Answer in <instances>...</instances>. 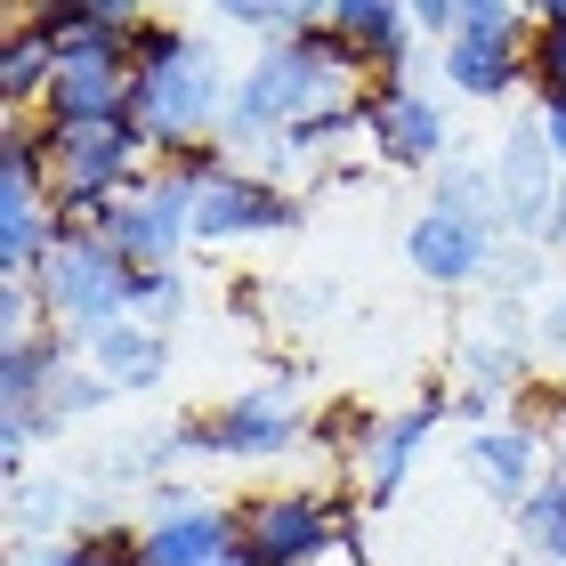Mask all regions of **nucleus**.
<instances>
[{"label": "nucleus", "mask_w": 566, "mask_h": 566, "mask_svg": "<svg viewBox=\"0 0 566 566\" xmlns=\"http://www.w3.org/2000/svg\"><path fill=\"white\" fill-rule=\"evenodd\" d=\"M49 130V122H41ZM138 178H154V146L138 138V122H73L49 130V202L65 227H90L114 195H130Z\"/></svg>", "instance_id": "f257e3e1"}, {"label": "nucleus", "mask_w": 566, "mask_h": 566, "mask_svg": "<svg viewBox=\"0 0 566 566\" xmlns=\"http://www.w3.org/2000/svg\"><path fill=\"white\" fill-rule=\"evenodd\" d=\"M33 292H41L49 332L90 340V332H106V324H122L138 307V268L122 260L114 243H97L90 227H65L57 251H49L41 275H33Z\"/></svg>", "instance_id": "f03ea898"}, {"label": "nucleus", "mask_w": 566, "mask_h": 566, "mask_svg": "<svg viewBox=\"0 0 566 566\" xmlns=\"http://www.w3.org/2000/svg\"><path fill=\"white\" fill-rule=\"evenodd\" d=\"M227 97H235V82H227L219 49L202 41V33H195V49H187L178 65L130 73V122H138V138L154 146V163L178 154V146H195V138H219Z\"/></svg>", "instance_id": "7ed1b4c3"}, {"label": "nucleus", "mask_w": 566, "mask_h": 566, "mask_svg": "<svg viewBox=\"0 0 566 566\" xmlns=\"http://www.w3.org/2000/svg\"><path fill=\"white\" fill-rule=\"evenodd\" d=\"M348 526H356V510L332 494H307V485H275V494H251L235 510V543L260 566H316Z\"/></svg>", "instance_id": "20e7f679"}, {"label": "nucleus", "mask_w": 566, "mask_h": 566, "mask_svg": "<svg viewBox=\"0 0 566 566\" xmlns=\"http://www.w3.org/2000/svg\"><path fill=\"white\" fill-rule=\"evenodd\" d=\"M90 235L97 243H114L130 268H178L187 260V243H195V195L178 187V178H138L130 195H114L106 211L90 219Z\"/></svg>", "instance_id": "39448f33"}, {"label": "nucleus", "mask_w": 566, "mask_h": 566, "mask_svg": "<svg viewBox=\"0 0 566 566\" xmlns=\"http://www.w3.org/2000/svg\"><path fill=\"white\" fill-rule=\"evenodd\" d=\"M178 437H187L195 453H211V461H275V453L300 446V397L283 389V380H251V389L219 397V413L187 421Z\"/></svg>", "instance_id": "423d86ee"}, {"label": "nucleus", "mask_w": 566, "mask_h": 566, "mask_svg": "<svg viewBox=\"0 0 566 566\" xmlns=\"http://www.w3.org/2000/svg\"><path fill=\"white\" fill-rule=\"evenodd\" d=\"M365 138L389 170H446L453 163V122L421 82H373L365 90Z\"/></svg>", "instance_id": "0eeeda50"}, {"label": "nucleus", "mask_w": 566, "mask_h": 566, "mask_svg": "<svg viewBox=\"0 0 566 566\" xmlns=\"http://www.w3.org/2000/svg\"><path fill=\"white\" fill-rule=\"evenodd\" d=\"M300 219L307 202L268 170H235L195 195V243H260V235H292Z\"/></svg>", "instance_id": "6e6552de"}, {"label": "nucleus", "mask_w": 566, "mask_h": 566, "mask_svg": "<svg viewBox=\"0 0 566 566\" xmlns=\"http://www.w3.org/2000/svg\"><path fill=\"white\" fill-rule=\"evenodd\" d=\"M446 405L453 397H421V405H405V413H373L365 437H356V494H365L373 510H389L405 494V478H413V453L429 446V429L446 421Z\"/></svg>", "instance_id": "1a4fd4ad"}, {"label": "nucleus", "mask_w": 566, "mask_h": 566, "mask_svg": "<svg viewBox=\"0 0 566 566\" xmlns=\"http://www.w3.org/2000/svg\"><path fill=\"white\" fill-rule=\"evenodd\" d=\"M551 470H558V461H551V437L534 429V421H494V429L470 437V478H478L502 510H518Z\"/></svg>", "instance_id": "9d476101"}, {"label": "nucleus", "mask_w": 566, "mask_h": 566, "mask_svg": "<svg viewBox=\"0 0 566 566\" xmlns=\"http://www.w3.org/2000/svg\"><path fill=\"white\" fill-rule=\"evenodd\" d=\"M494 251H502L494 227H470V219H446V211H421L413 227H405V260H413V275L446 283V292L478 283L485 268H494Z\"/></svg>", "instance_id": "9b49d317"}, {"label": "nucleus", "mask_w": 566, "mask_h": 566, "mask_svg": "<svg viewBox=\"0 0 566 566\" xmlns=\"http://www.w3.org/2000/svg\"><path fill=\"white\" fill-rule=\"evenodd\" d=\"M494 178H502V235H543L551 202L566 187V170L551 163L543 130H510V146L494 154Z\"/></svg>", "instance_id": "f8f14e48"}, {"label": "nucleus", "mask_w": 566, "mask_h": 566, "mask_svg": "<svg viewBox=\"0 0 566 566\" xmlns=\"http://www.w3.org/2000/svg\"><path fill=\"white\" fill-rule=\"evenodd\" d=\"M82 365L106 380L114 397H146V389L170 380V332L146 324V316H122V324H106V332L82 340Z\"/></svg>", "instance_id": "ddd939ff"}, {"label": "nucleus", "mask_w": 566, "mask_h": 566, "mask_svg": "<svg viewBox=\"0 0 566 566\" xmlns=\"http://www.w3.org/2000/svg\"><path fill=\"white\" fill-rule=\"evenodd\" d=\"M332 33L373 65V82H413V9L405 0H332Z\"/></svg>", "instance_id": "4468645a"}, {"label": "nucleus", "mask_w": 566, "mask_h": 566, "mask_svg": "<svg viewBox=\"0 0 566 566\" xmlns=\"http://www.w3.org/2000/svg\"><path fill=\"white\" fill-rule=\"evenodd\" d=\"M235 551V510L187 502V510H154L138 526V566H211Z\"/></svg>", "instance_id": "2eb2a0df"}, {"label": "nucleus", "mask_w": 566, "mask_h": 566, "mask_svg": "<svg viewBox=\"0 0 566 566\" xmlns=\"http://www.w3.org/2000/svg\"><path fill=\"white\" fill-rule=\"evenodd\" d=\"M437 73H446V90L485 97V106H502V97H518V90L534 82V73H526V49H510V41H478V33L437 41Z\"/></svg>", "instance_id": "dca6fc26"}, {"label": "nucleus", "mask_w": 566, "mask_h": 566, "mask_svg": "<svg viewBox=\"0 0 566 566\" xmlns=\"http://www.w3.org/2000/svg\"><path fill=\"white\" fill-rule=\"evenodd\" d=\"M130 114V65H57V82L41 97L49 130H73V122H122Z\"/></svg>", "instance_id": "f3484780"}, {"label": "nucleus", "mask_w": 566, "mask_h": 566, "mask_svg": "<svg viewBox=\"0 0 566 566\" xmlns=\"http://www.w3.org/2000/svg\"><path fill=\"white\" fill-rule=\"evenodd\" d=\"M65 373H73V340H65V332L0 340V413H41Z\"/></svg>", "instance_id": "a211bd4d"}, {"label": "nucleus", "mask_w": 566, "mask_h": 566, "mask_svg": "<svg viewBox=\"0 0 566 566\" xmlns=\"http://www.w3.org/2000/svg\"><path fill=\"white\" fill-rule=\"evenodd\" d=\"M49 82H57V49H49L41 24H9L0 41V106L9 114H41Z\"/></svg>", "instance_id": "6ab92c4d"}, {"label": "nucleus", "mask_w": 566, "mask_h": 566, "mask_svg": "<svg viewBox=\"0 0 566 566\" xmlns=\"http://www.w3.org/2000/svg\"><path fill=\"white\" fill-rule=\"evenodd\" d=\"M429 211L470 219V227H494V235H502V178H494V163H446V170H437Z\"/></svg>", "instance_id": "aec40b11"}, {"label": "nucleus", "mask_w": 566, "mask_h": 566, "mask_svg": "<svg viewBox=\"0 0 566 566\" xmlns=\"http://www.w3.org/2000/svg\"><path fill=\"white\" fill-rule=\"evenodd\" d=\"M33 566H138V526H90L65 543H41Z\"/></svg>", "instance_id": "412c9836"}, {"label": "nucleus", "mask_w": 566, "mask_h": 566, "mask_svg": "<svg viewBox=\"0 0 566 566\" xmlns=\"http://www.w3.org/2000/svg\"><path fill=\"white\" fill-rule=\"evenodd\" d=\"M163 178H178V187L187 195H202V187H219V178H235L243 163H235V146L227 138H195V146H178V154H163V163H154Z\"/></svg>", "instance_id": "4be33fe9"}, {"label": "nucleus", "mask_w": 566, "mask_h": 566, "mask_svg": "<svg viewBox=\"0 0 566 566\" xmlns=\"http://www.w3.org/2000/svg\"><path fill=\"white\" fill-rule=\"evenodd\" d=\"M461 365H470V389H494V397H510L526 380L518 340H470V348H461Z\"/></svg>", "instance_id": "5701e85b"}, {"label": "nucleus", "mask_w": 566, "mask_h": 566, "mask_svg": "<svg viewBox=\"0 0 566 566\" xmlns=\"http://www.w3.org/2000/svg\"><path fill=\"white\" fill-rule=\"evenodd\" d=\"M195 49V33L178 17H146L138 33H130V73H163V65H178Z\"/></svg>", "instance_id": "b1692460"}, {"label": "nucleus", "mask_w": 566, "mask_h": 566, "mask_svg": "<svg viewBox=\"0 0 566 566\" xmlns=\"http://www.w3.org/2000/svg\"><path fill=\"white\" fill-rule=\"evenodd\" d=\"M461 33L526 49V41H534V17H526V0H470V17H461Z\"/></svg>", "instance_id": "393cba45"}, {"label": "nucleus", "mask_w": 566, "mask_h": 566, "mask_svg": "<svg viewBox=\"0 0 566 566\" xmlns=\"http://www.w3.org/2000/svg\"><path fill=\"white\" fill-rule=\"evenodd\" d=\"M130 316H146V324L187 316V268H138V307Z\"/></svg>", "instance_id": "a878e982"}, {"label": "nucleus", "mask_w": 566, "mask_h": 566, "mask_svg": "<svg viewBox=\"0 0 566 566\" xmlns=\"http://www.w3.org/2000/svg\"><path fill=\"white\" fill-rule=\"evenodd\" d=\"M33 332H49L33 275H0V340H33Z\"/></svg>", "instance_id": "bb28decb"}, {"label": "nucleus", "mask_w": 566, "mask_h": 566, "mask_svg": "<svg viewBox=\"0 0 566 566\" xmlns=\"http://www.w3.org/2000/svg\"><path fill=\"white\" fill-rule=\"evenodd\" d=\"M526 73H534V97H566V24H534Z\"/></svg>", "instance_id": "cd10ccee"}, {"label": "nucleus", "mask_w": 566, "mask_h": 566, "mask_svg": "<svg viewBox=\"0 0 566 566\" xmlns=\"http://www.w3.org/2000/svg\"><path fill=\"white\" fill-rule=\"evenodd\" d=\"M211 9L243 33H283V0H211Z\"/></svg>", "instance_id": "c85d7f7f"}, {"label": "nucleus", "mask_w": 566, "mask_h": 566, "mask_svg": "<svg viewBox=\"0 0 566 566\" xmlns=\"http://www.w3.org/2000/svg\"><path fill=\"white\" fill-rule=\"evenodd\" d=\"M405 9H413V24H421V33L453 41V33H461V17H470V0H405Z\"/></svg>", "instance_id": "c756f323"}, {"label": "nucleus", "mask_w": 566, "mask_h": 566, "mask_svg": "<svg viewBox=\"0 0 566 566\" xmlns=\"http://www.w3.org/2000/svg\"><path fill=\"white\" fill-rule=\"evenodd\" d=\"M332 24V0H283V33L275 41H300V33H324Z\"/></svg>", "instance_id": "7c9ffc66"}, {"label": "nucleus", "mask_w": 566, "mask_h": 566, "mask_svg": "<svg viewBox=\"0 0 566 566\" xmlns=\"http://www.w3.org/2000/svg\"><path fill=\"white\" fill-rule=\"evenodd\" d=\"M534 130H543V146H551V163L566 170V97H543V114H534Z\"/></svg>", "instance_id": "2f4dec72"}, {"label": "nucleus", "mask_w": 566, "mask_h": 566, "mask_svg": "<svg viewBox=\"0 0 566 566\" xmlns=\"http://www.w3.org/2000/svg\"><path fill=\"white\" fill-rule=\"evenodd\" d=\"M316 566H373V558H365V526H348V534H340V543H332Z\"/></svg>", "instance_id": "473e14b6"}, {"label": "nucleus", "mask_w": 566, "mask_h": 566, "mask_svg": "<svg viewBox=\"0 0 566 566\" xmlns=\"http://www.w3.org/2000/svg\"><path fill=\"white\" fill-rule=\"evenodd\" d=\"M534 340H543V348H558V356H566V292H558V300L543 307V324H534Z\"/></svg>", "instance_id": "72a5a7b5"}, {"label": "nucleus", "mask_w": 566, "mask_h": 566, "mask_svg": "<svg viewBox=\"0 0 566 566\" xmlns=\"http://www.w3.org/2000/svg\"><path fill=\"white\" fill-rule=\"evenodd\" d=\"M543 243H551V251H566V187H558V202H551V227H543Z\"/></svg>", "instance_id": "f704fd0d"}, {"label": "nucleus", "mask_w": 566, "mask_h": 566, "mask_svg": "<svg viewBox=\"0 0 566 566\" xmlns=\"http://www.w3.org/2000/svg\"><path fill=\"white\" fill-rule=\"evenodd\" d=\"M526 17L534 24H566V0H526Z\"/></svg>", "instance_id": "c9c22d12"}, {"label": "nucleus", "mask_w": 566, "mask_h": 566, "mask_svg": "<svg viewBox=\"0 0 566 566\" xmlns=\"http://www.w3.org/2000/svg\"><path fill=\"white\" fill-rule=\"evenodd\" d=\"M211 566H260V558H251V551L235 543V551H227V558H211Z\"/></svg>", "instance_id": "e433bc0d"}, {"label": "nucleus", "mask_w": 566, "mask_h": 566, "mask_svg": "<svg viewBox=\"0 0 566 566\" xmlns=\"http://www.w3.org/2000/svg\"><path fill=\"white\" fill-rule=\"evenodd\" d=\"M543 558H551V566H566V534H558V543H551V551H543Z\"/></svg>", "instance_id": "4c0bfd02"}]
</instances>
